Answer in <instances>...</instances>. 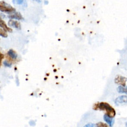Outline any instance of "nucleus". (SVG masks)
Listing matches in <instances>:
<instances>
[{
    "instance_id": "7ed1b4c3",
    "label": "nucleus",
    "mask_w": 127,
    "mask_h": 127,
    "mask_svg": "<svg viewBox=\"0 0 127 127\" xmlns=\"http://www.w3.org/2000/svg\"><path fill=\"white\" fill-rule=\"evenodd\" d=\"M127 81V78L122 76L121 75H117L115 78V82L116 84L118 85H121L124 87L126 86Z\"/></svg>"
},
{
    "instance_id": "20e7f679",
    "label": "nucleus",
    "mask_w": 127,
    "mask_h": 127,
    "mask_svg": "<svg viewBox=\"0 0 127 127\" xmlns=\"http://www.w3.org/2000/svg\"><path fill=\"white\" fill-rule=\"evenodd\" d=\"M115 103L117 105L127 104V96L122 95L118 97L115 99Z\"/></svg>"
},
{
    "instance_id": "1a4fd4ad",
    "label": "nucleus",
    "mask_w": 127,
    "mask_h": 127,
    "mask_svg": "<svg viewBox=\"0 0 127 127\" xmlns=\"http://www.w3.org/2000/svg\"><path fill=\"white\" fill-rule=\"evenodd\" d=\"M12 2L15 4L22 5L23 6H27L26 0H12Z\"/></svg>"
},
{
    "instance_id": "9d476101",
    "label": "nucleus",
    "mask_w": 127,
    "mask_h": 127,
    "mask_svg": "<svg viewBox=\"0 0 127 127\" xmlns=\"http://www.w3.org/2000/svg\"><path fill=\"white\" fill-rule=\"evenodd\" d=\"M7 55L8 56L12 59L13 60H15L17 58V54H16V53L13 51L12 49H10L9 50L8 52H7Z\"/></svg>"
},
{
    "instance_id": "dca6fc26",
    "label": "nucleus",
    "mask_w": 127,
    "mask_h": 127,
    "mask_svg": "<svg viewBox=\"0 0 127 127\" xmlns=\"http://www.w3.org/2000/svg\"><path fill=\"white\" fill-rule=\"evenodd\" d=\"M3 64L5 65H6V66H10L11 65V64H10L9 63H8V62H6V61L4 62Z\"/></svg>"
},
{
    "instance_id": "6e6552de",
    "label": "nucleus",
    "mask_w": 127,
    "mask_h": 127,
    "mask_svg": "<svg viewBox=\"0 0 127 127\" xmlns=\"http://www.w3.org/2000/svg\"><path fill=\"white\" fill-rule=\"evenodd\" d=\"M8 17L11 19H15L17 20H21L22 19V16L21 14L18 12H15L13 14L8 16Z\"/></svg>"
},
{
    "instance_id": "ddd939ff",
    "label": "nucleus",
    "mask_w": 127,
    "mask_h": 127,
    "mask_svg": "<svg viewBox=\"0 0 127 127\" xmlns=\"http://www.w3.org/2000/svg\"><path fill=\"white\" fill-rule=\"evenodd\" d=\"M96 127H108L107 124L101 122L97 123L96 125Z\"/></svg>"
},
{
    "instance_id": "f3484780",
    "label": "nucleus",
    "mask_w": 127,
    "mask_h": 127,
    "mask_svg": "<svg viewBox=\"0 0 127 127\" xmlns=\"http://www.w3.org/2000/svg\"><path fill=\"white\" fill-rule=\"evenodd\" d=\"M34 0L35 1H36L37 2H41L42 0Z\"/></svg>"
},
{
    "instance_id": "4468645a",
    "label": "nucleus",
    "mask_w": 127,
    "mask_h": 127,
    "mask_svg": "<svg viewBox=\"0 0 127 127\" xmlns=\"http://www.w3.org/2000/svg\"><path fill=\"white\" fill-rule=\"evenodd\" d=\"M4 57V56L0 52V66H1V62H2V60L3 59Z\"/></svg>"
},
{
    "instance_id": "39448f33",
    "label": "nucleus",
    "mask_w": 127,
    "mask_h": 127,
    "mask_svg": "<svg viewBox=\"0 0 127 127\" xmlns=\"http://www.w3.org/2000/svg\"><path fill=\"white\" fill-rule=\"evenodd\" d=\"M8 25L10 26V27L15 28L17 29H21V25L20 23L18 22L16 20L10 19L8 21Z\"/></svg>"
},
{
    "instance_id": "0eeeda50",
    "label": "nucleus",
    "mask_w": 127,
    "mask_h": 127,
    "mask_svg": "<svg viewBox=\"0 0 127 127\" xmlns=\"http://www.w3.org/2000/svg\"><path fill=\"white\" fill-rule=\"evenodd\" d=\"M103 118H104V121L106 123H107V124H108L110 127L113 126V125L114 124V120L113 118H111L110 117H109L107 114H105L104 115Z\"/></svg>"
},
{
    "instance_id": "f03ea898",
    "label": "nucleus",
    "mask_w": 127,
    "mask_h": 127,
    "mask_svg": "<svg viewBox=\"0 0 127 127\" xmlns=\"http://www.w3.org/2000/svg\"><path fill=\"white\" fill-rule=\"evenodd\" d=\"M0 11L7 13H10L15 12V9L6 2L3 1H0Z\"/></svg>"
},
{
    "instance_id": "423d86ee",
    "label": "nucleus",
    "mask_w": 127,
    "mask_h": 127,
    "mask_svg": "<svg viewBox=\"0 0 127 127\" xmlns=\"http://www.w3.org/2000/svg\"><path fill=\"white\" fill-rule=\"evenodd\" d=\"M0 26L3 28L4 30H5L6 32H11L12 31V30L11 28L8 27L6 23L0 17Z\"/></svg>"
},
{
    "instance_id": "2eb2a0df",
    "label": "nucleus",
    "mask_w": 127,
    "mask_h": 127,
    "mask_svg": "<svg viewBox=\"0 0 127 127\" xmlns=\"http://www.w3.org/2000/svg\"><path fill=\"white\" fill-rule=\"evenodd\" d=\"M94 124L92 123H89V124H86L83 127H94Z\"/></svg>"
},
{
    "instance_id": "a211bd4d",
    "label": "nucleus",
    "mask_w": 127,
    "mask_h": 127,
    "mask_svg": "<svg viewBox=\"0 0 127 127\" xmlns=\"http://www.w3.org/2000/svg\"><path fill=\"white\" fill-rule=\"evenodd\" d=\"M126 126L127 127V123H126Z\"/></svg>"
},
{
    "instance_id": "9b49d317",
    "label": "nucleus",
    "mask_w": 127,
    "mask_h": 127,
    "mask_svg": "<svg viewBox=\"0 0 127 127\" xmlns=\"http://www.w3.org/2000/svg\"><path fill=\"white\" fill-rule=\"evenodd\" d=\"M117 91L119 93H126L127 94V87L119 86L117 88Z\"/></svg>"
},
{
    "instance_id": "f257e3e1",
    "label": "nucleus",
    "mask_w": 127,
    "mask_h": 127,
    "mask_svg": "<svg viewBox=\"0 0 127 127\" xmlns=\"http://www.w3.org/2000/svg\"><path fill=\"white\" fill-rule=\"evenodd\" d=\"M93 109L94 110L105 111L107 115L111 118H114L116 115V111L109 104L105 102H97L93 105Z\"/></svg>"
},
{
    "instance_id": "f8f14e48",
    "label": "nucleus",
    "mask_w": 127,
    "mask_h": 127,
    "mask_svg": "<svg viewBox=\"0 0 127 127\" xmlns=\"http://www.w3.org/2000/svg\"><path fill=\"white\" fill-rule=\"evenodd\" d=\"M0 36L4 38L7 37V32L5 30H4L3 28H2L0 26Z\"/></svg>"
}]
</instances>
